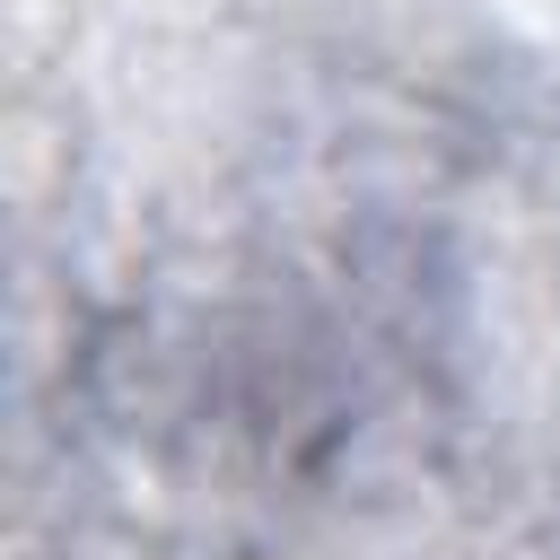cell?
<instances>
[{
    "label": "cell",
    "mask_w": 560,
    "mask_h": 560,
    "mask_svg": "<svg viewBox=\"0 0 560 560\" xmlns=\"http://www.w3.org/2000/svg\"><path fill=\"white\" fill-rule=\"evenodd\" d=\"M481 280L455 210L402 184L324 192L236 236L201 289H140L61 341L52 429L140 455L166 499L289 525L394 490L472 429Z\"/></svg>",
    "instance_id": "6da1fadb"
}]
</instances>
